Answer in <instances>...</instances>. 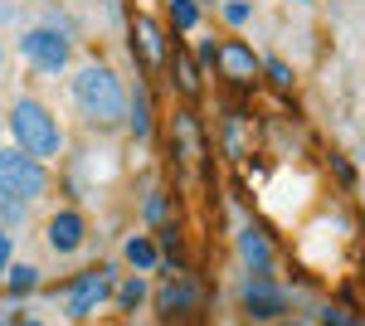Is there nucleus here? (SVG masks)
<instances>
[{
    "label": "nucleus",
    "instance_id": "1",
    "mask_svg": "<svg viewBox=\"0 0 365 326\" xmlns=\"http://www.w3.org/2000/svg\"><path fill=\"white\" fill-rule=\"evenodd\" d=\"M73 103L83 108L88 122H117L127 112V93H122V78L108 63H88L73 78Z\"/></svg>",
    "mask_w": 365,
    "mask_h": 326
},
{
    "label": "nucleus",
    "instance_id": "2",
    "mask_svg": "<svg viewBox=\"0 0 365 326\" xmlns=\"http://www.w3.org/2000/svg\"><path fill=\"white\" fill-rule=\"evenodd\" d=\"M10 132L20 136V151L34 156V161L54 156L58 146H63V141H58L54 117L44 112V103H34V98H20V103H15V112H10Z\"/></svg>",
    "mask_w": 365,
    "mask_h": 326
},
{
    "label": "nucleus",
    "instance_id": "3",
    "mask_svg": "<svg viewBox=\"0 0 365 326\" xmlns=\"http://www.w3.org/2000/svg\"><path fill=\"white\" fill-rule=\"evenodd\" d=\"M20 54L39 68V73H58L68 63V20H44L39 29L20 34Z\"/></svg>",
    "mask_w": 365,
    "mask_h": 326
},
{
    "label": "nucleus",
    "instance_id": "4",
    "mask_svg": "<svg viewBox=\"0 0 365 326\" xmlns=\"http://www.w3.org/2000/svg\"><path fill=\"white\" fill-rule=\"evenodd\" d=\"M49 185V175H44V165L25 156V151H0V195L5 200H34V195Z\"/></svg>",
    "mask_w": 365,
    "mask_h": 326
},
{
    "label": "nucleus",
    "instance_id": "5",
    "mask_svg": "<svg viewBox=\"0 0 365 326\" xmlns=\"http://www.w3.org/2000/svg\"><path fill=\"white\" fill-rule=\"evenodd\" d=\"M113 287V272L108 268H93V272H83L73 287H68V317H88L98 302H103V292Z\"/></svg>",
    "mask_w": 365,
    "mask_h": 326
},
{
    "label": "nucleus",
    "instance_id": "6",
    "mask_svg": "<svg viewBox=\"0 0 365 326\" xmlns=\"http://www.w3.org/2000/svg\"><path fill=\"white\" fill-rule=\"evenodd\" d=\"M49 244H54L58 253H73V248L83 244V219L73 215V210H58V215L49 219Z\"/></svg>",
    "mask_w": 365,
    "mask_h": 326
},
{
    "label": "nucleus",
    "instance_id": "7",
    "mask_svg": "<svg viewBox=\"0 0 365 326\" xmlns=\"http://www.w3.org/2000/svg\"><path fill=\"white\" fill-rule=\"evenodd\" d=\"M282 307H287V297H282L273 282H258V277L249 282V312L253 317H278Z\"/></svg>",
    "mask_w": 365,
    "mask_h": 326
},
{
    "label": "nucleus",
    "instance_id": "8",
    "mask_svg": "<svg viewBox=\"0 0 365 326\" xmlns=\"http://www.w3.org/2000/svg\"><path fill=\"white\" fill-rule=\"evenodd\" d=\"M239 248H244V263H249L253 272H268V268H273V248H268V239H263L258 229H244Z\"/></svg>",
    "mask_w": 365,
    "mask_h": 326
},
{
    "label": "nucleus",
    "instance_id": "9",
    "mask_svg": "<svg viewBox=\"0 0 365 326\" xmlns=\"http://www.w3.org/2000/svg\"><path fill=\"white\" fill-rule=\"evenodd\" d=\"M220 58H225V68L234 73V78L258 73V58H253V49H244V44H225V49H220Z\"/></svg>",
    "mask_w": 365,
    "mask_h": 326
},
{
    "label": "nucleus",
    "instance_id": "10",
    "mask_svg": "<svg viewBox=\"0 0 365 326\" xmlns=\"http://www.w3.org/2000/svg\"><path fill=\"white\" fill-rule=\"evenodd\" d=\"M127 263L137 272L156 268V263H161V258H156V244H151V239H127Z\"/></svg>",
    "mask_w": 365,
    "mask_h": 326
},
{
    "label": "nucleus",
    "instance_id": "11",
    "mask_svg": "<svg viewBox=\"0 0 365 326\" xmlns=\"http://www.w3.org/2000/svg\"><path fill=\"white\" fill-rule=\"evenodd\" d=\"M127 112H132V132L146 141L151 136V98L141 93V98H127Z\"/></svg>",
    "mask_w": 365,
    "mask_h": 326
},
{
    "label": "nucleus",
    "instance_id": "12",
    "mask_svg": "<svg viewBox=\"0 0 365 326\" xmlns=\"http://www.w3.org/2000/svg\"><path fill=\"white\" fill-rule=\"evenodd\" d=\"M170 20L180 29H195L200 25V0H170Z\"/></svg>",
    "mask_w": 365,
    "mask_h": 326
},
{
    "label": "nucleus",
    "instance_id": "13",
    "mask_svg": "<svg viewBox=\"0 0 365 326\" xmlns=\"http://www.w3.org/2000/svg\"><path fill=\"white\" fill-rule=\"evenodd\" d=\"M180 307H190V287H185V282H170L166 292H161V312H166V317H175Z\"/></svg>",
    "mask_w": 365,
    "mask_h": 326
},
{
    "label": "nucleus",
    "instance_id": "14",
    "mask_svg": "<svg viewBox=\"0 0 365 326\" xmlns=\"http://www.w3.org/2000/svg\"><path fill=\"white\" fill-rule=\"evenodd\" d=\"M137 34H141V44H146V58H151V63H161V58H166V49H161V39H156L151 20H141V25H137Z\"/></svg>",
    "mask_w": 365,
    "mask_h": 326
},
{
    "label": "nucleus",
    "instance_id": "15",
    "mask_svg": "<svg viewBox=\"0 0 365 326\" xmlns=\"http://www.w3.org/2000/svg\"><path fill=\"white\" fill-rule=\"evenodd\" d=\"M34 277H39L34 268H10V287H15V292H25V287H34Z\"/></svg>",
    "mask_w": 365,
    "mask_h": 326
},
{
    "label": "nucleus",
    "instance_id": "16",
    "mask_svg": "<svg viewBox=\"0 0 365 326\" xmlns=\"http://www.w3.org/2000/svg\"><path fill=\"white\" fill-rule=\"evenodd\" d=\"M141 297H146V282H127V287H122V307H127V312H132Z\"/></svg>",
    "mask_w": 365,
    "mask_h": 326
},
{
    "label": "nucleus",
    "instance_id": "17",
    "mask_svg": "<svg viewBox=\"0 0 365 326\" xmlns=\"http://www.w3.org/2000/svg\"><path fill=\"white\" fill-rule=\"evenodd\" d=\"M175 83H180V88H185V93H195V68H190V63H185V58H180V63H175Z\"/></svg>",
    "mask_w": 365,
    "mask_h": 326
},
{
    "label": "nucleus",
    "instance_id": "18",
    "mask_svg": "<svg viewBox=\"0 0 365 326\" xmlns=\"http://www.w3.org/2000/svg\"><path fill=\"white\" fill-rule=\"evenodd\" d=\"M146 215H151V224H166V200L151 195V200H146Z\"/></svg>",
    "mask_w": 365,
    "mask_h": 326
},
{
    "label": "nucleus",
    "instance_id": "19",
    "mask_svg": "<svg viewBox=\"0 0 365 326\" xmlns=\"http://www.w3.org/2000/svg\"><path fill=\"white\" fill-rule=\"evenodd\" d=\"M225 15L234 20V25H244V20H249V5H244V0H229V5H225Z\"/></svg>",
    "mask_w": 365,
    "mask_h": 326
},
{
    "label": "nucleus",
    "instance_id": "20",
    "mask_svg": "<svg viewBox=\"0 0 365 326\" xmlns=\"http://www.w3.org/2000/svg\"><path fill=\"white\" fill-rule=\"evenodd\" d=\"M268 73H273V83H292V68L278 63V58H268Z\"/></svg>",
    "mask_w": 365,
    "mask_h": 326
},
{
    "label": "nucleus",
    "instance_id": "21",
    "mask_svg": "<svg viewBox=\"0 0 365 326\" xmlns=\"http://www.w3.org/2000/svg\"><path fill=\"white\" fill-rule=\"evenodd\" d=\"M20 215H25L20 200H5V224H20Z\"/></svg>",
    "mask_w": 365,
    "mask_h": 326
},
{
    "label": "nucleus",
    "instance_id": "22",
    "mask_svg": "<svg viewBox=\"0 0 365 326\" xmlns=\"http://www.w3.org/2000/svg\"><path fill=\"white\" fill-rule=\"evenodd\" d=\"M10 268V234H0V272Z\"/></svg>",
    "mask_w": 365,
    "mask_h": 326
},
{
    "label": "nucleus",
    "instance_id": "23",
    "mask_svg": "<svg viewBox=\"0 0 365 326\" xmlns=\"http://www.w3.org/2000/svg\"><path fill=\"white\" fill-rule=\"evenodd\" d=\"M327 326H351V322H346L341 312H327Z\"/></svg>",
    "mask_w": 365,
    "mask_h": 326
},
{
    "label": "nucleus",
    "instance_id": "24",
    "mask_svg": "<svg viewBox=\"0 0 365 326\" xmlns=\"http://www.w3.org/2000/svg\"><path fill=\"white\" fill-rule=\"evenodd\" d=\"M0 68H5V49H0Z\"/></svg>",
    "mask_w": 365,
    "mask_h": 326
},
{
    "label": "nucleus",
    "instance_id": "25",
    "mask_svg": "<svg viewBox=\"0 0 365 326\" xmlns=\"http://www.w3.org/2000/svg\"><path fill=\"white\" fill-rule=\"evenodd\" d=\"M20 326H39V322H20Z\"/></svg>",
    "mask_w": 365,
    "mask_h": 326
}]
</instances>
